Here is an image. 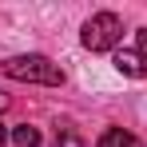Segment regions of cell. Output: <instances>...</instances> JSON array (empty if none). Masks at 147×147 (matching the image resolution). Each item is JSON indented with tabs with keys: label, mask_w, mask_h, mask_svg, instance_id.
I'll return each mask as SVG.
<instances>
[{
	"label": "cell",
	"mask_w": 147,
	"mask_h": 147,
	"mask_svg": "<svg viewBox=\"0 0 147 147\" xmlns=\"http://www.w3.org/2000/svg\"><path fill=\"white\" fill-rule=\"evenodd\" d=\"M111 64H115V72L131 76V80H139V76H147V64H143V56H139L135 48H115V56H111Z\"/></svg>",
	"instance_id": "obj_3"
},
{
	"label": "cell",
	"mask_w": 147,
	"mask_h": 147,
	"mask_svg": "<svg viewBox=\"0 0 147 147\" xmlns=\"http://www.w3.org/2000/svg\"><path fill=\"white\" fill-rule=\"evenodd\" d=\"M96 147H143V143H139V135H131L123 127H103V135L96 139Z\"/></svg>",
	"instance_id": "obj_4"
},
{
	"label": "cell",
	"mask_w": 147,
	"mask_h": 147,
	"mask_svg": "<svg viewBox=\"0 0 147 147\" xmlns=\"http://www.w3.org/2000/svg\"><path fill=\"white\" fill-rule=\"evenodd\" d=\"M52 147H84V139H80V131H76V127H56Z\"/></svg>",
	"instance_id": "obj_6"
},
{
	"label": "cell",
	"mask_w": 147,
	"mask_h": 147,
	"mask_svg": "<svg viewBox=\"0 0 147 147\" xmlns=\"http://www.w3.org/2000/svg\"><path fill=\"white\" fill-rule=\"evenodd\" d=\"M12 143H16V147H40L44 139H40V131H36V127L16 123V127H12Z\"/></svg>",
	"instance_id": "obj_5"
},
{
	"label": "cell",
	"mask_w": 147,
	"mask_h": 147,
	"mask_svg": "<svg viewBox=\"0 0 147 147\" xmlns=\"http://www.w3.org/2000/svg\"><path fill=\"white\" fill-rule=\"evenodd\" d=\"M0 72L8 80H24V84H44V88H60L64 84V68L52 64L48 56L40 52H28V56H8L0 64Z\"/></svg>",
	"instance_id": "obj_1"
},
{
	"label": "cell",
	"mask_w": 147,
	"mask_h": 147,
	"mask_svg": "<svg viewBox=\"0 0 147 147\" xmlns=\"http://www.w3.org/2000/svg\"><path fill=\"white\" fill-rule=\"evenodd\" d=\"M4 139H12V131H8V127L0 123V143H4Z\"/></svg>",
	"instance_id": "obj_8"
},
{
	"label": "cell",
	"mask_w": 147,
	"mask_h": 147,
	"mask_svg": "<svg viewBox=\"0 0 147 147\" xmlns=\"http://www.w3.org/2000/svg\"><path fill=\"white\" fill-rule=\"evenodd\" d=\"M135 52L143 56V64H147V28H139V32H135Z\"/></svg>",
	"instance_id": "obj_7"
},
{
	"label": "cell",
	"mask_w": 147,
	"mask_h": 147,
	"mask_svg": "<svg viewBox=\"0 0 147 147\" xmlns=\"http://www.w3.org/2000/svg\"><path fill=\"white\" fill-rule=\"evenodd\" d=\"M119 40H123V20L115 12H96L80 28V44L88 52H115Z\"/></svg>",
	"instance_id": "obj_2"
}]
</instances>
